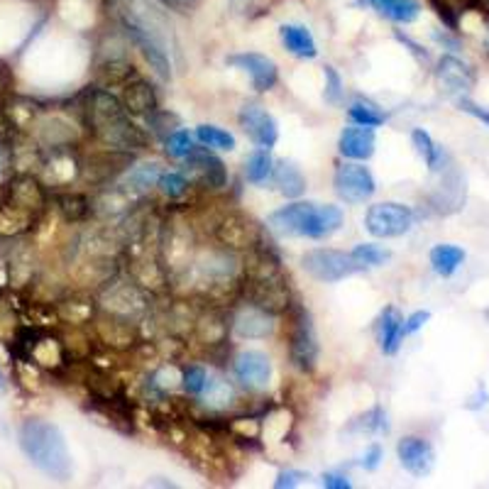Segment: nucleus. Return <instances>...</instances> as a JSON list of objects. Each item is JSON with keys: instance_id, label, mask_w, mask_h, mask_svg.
<instances>
[{"instance_id": "f257e3e1", "label": "nucleus", "mask_w": 489, "mask_h": 489, "mask_svg": "<svg viewBox=\"0 0 489 489\" xmlns=\"http://www.w3.org/2000/svg\"><path fill=\"white\" fill-rule=\"evenodd\" d=\"M78 123L88 138L103 149L142 152L149 148V135L132 120L123 101L103 86L86 88L78 98Z\"/></svg>"}, {"instance_id": "f03ea898", "label": "nucleus", "mask_w": 489, "mask_h": 489, "mask_svg": "<svg viewBox=\"0 0 489 489\" xmlns=\"http://www.w3.org/2000/svg\"><path fill=\"white\" fill-rule=\"evenodd\" d=\"M17 441H20L25 458L30 460L39 473L59 482L69 480L74 465H71L69 445L59 426L45 419H27L20 426Z\"/></svg>"}, {"instance_id": "7ed1b4c3", "label": "nucleus", "mask_w": 489, "mask_h": 489, "mask_svg": "<svg viewBox=\"0 0 489 489\" xmlns=\"http://www.w3.org/2000/svg\"><path fill=\"white\" fill-rule=\"evenodd\" d=\"M342 210L333 203L294 201L281 206L270 216L267 226L284 238H309V240H326L342 228Z\"/></svg>"}, {"instance_id": "20e7f679", "label": "nucleus", "mask_w": 489, "mask_h": 489, "mask_svg": "<svg viewBox=\"0 0 489 489\" xmlns=\"http://www.w3.org/2000/svg\"><path fill=\"white\" fill-rule=\"evenodd\" d=\"M116 13L117 30L123 32L127 45L138 49L142 59L149 64V69L155 71L162 81H171V59L167 42H164L162 32L157 27L152 17L142 15L140 10L132 8L130 3H120Z\"/></svg>"}, {"instance_id": "39448f33", "label": "nucleus", "mask_w": 489, "mask_h": 489, "mask_svg": "<svg viewBox=\"0 0 489 489\" xmlns=\"http://www.w3.org/2000/svg\"><path fill=\"white\" fill-rule=\"evenodd\" d=\"M289 316V360L303 374H313L319 367L321 342L311 311L301 303H291Z\"/></svg>"}, {"instance_id": "423d86ee", "label": "nucleus", "mask_w": 489, "mask_h": 489, "mask_svg": "<svg viewBox=\"0 0 489 489\" xmlns=\"http://www.w3.org/2000/svg\"><path fill=\"white\" fill-rule=\"evenodd\" d=\"M0 203L37 223L39 218L45 216V210L49 209L47 184L30 171L10 174L8 179L3 181V201Z\"/></svg>"}, {"instance_id": "0eeeda50", "label": "nucleus", "mask_w": 489, "mask_h": 489, "mask_svg": "<svg viewBox=\"0 0 489 489\" xmlns=\"http://www.w3.org/2000/svg\"><path fill=\"white\" fill-rule=\"evenodd\" d=\"M181 171L187 174L191 187L199 188V191L216 194V191H223L228 187L226 164L206 145H196L188 152V157H184V169Z\"/></svg>"}, {"instance_id": "6e6552de", "label": "nucleus", "mask_w": 489, "mask_h": 489, "mask_svg": "<svg viewBox=\"0 0 489 489\" xmlns=\"http://www.w3.org/2000/svg\"><path fill=\"white\" fill-rule=\"evenodd\" d=\"M301 267L309 277H313L316 281H323V284H335V281H342L352 277V274L362 272V267L352 260L350 252L331 248H316L303 252Z\"/></svg>"}, {"instance_id": "1a4fd4ad", "label": "nucleus", "mask_w": 489, "mask_h": 489, "mask_svg": "<svg viewBox=\"0 0 489 489\" xmlns=\"http://www.w3.org/2000/svg\"><path fill=\"white\" fill-rule=\"evenodd\" d=\"M210 238H213L218 245L245 255L248 250H252L257 242L262 240L264 230L257 226L252 218L240 213V210H228L226 216H220L216 223H213Z\"/></svg>"}, {"instance_id": "9d476101", "label": "nucleus", "mask_w": 489, "mask_h": 489, "mask_svg": "<svg viewBox=\"0 0 489 489\" xmlns=\"http://www.w3.org/2000/svg\"><path fill=\"white\" fill-rule=\"evenodd\" d=\"M91 328H94L96 341L106 345L110 352H127V350L142 345L140 323L117 316V313L98 309L96 319L91 321Z\"/></svg>"}, {"instance_id": "9b49d317", "label": "nucleus", "mask_w": 489, "mask_h": 489, "mask_svg": "<svg viewBox=\"0 0 489 489\" xmlns=\"http://www.w3.org/2000/svg\"><path fill=\"white\" fill-rule=\"evenodd\" d=\"M413 210L404 203H374L365 213V228L367 233L380 240H389V238H402L413 228Z\"/></svg>"}, {"instance_id": "f8f14e48", "label": "nucleus", "mask_w": 489, "mask_h": 489, "mask_svg": "<svg viewBox=\"0 0 489 489\" xmlns=\"http://www.w3.org/2000/svg\"><path fill=\"white\" fill-rule=\"evenodd\" d=\"M333 188L338 199L350 206L370 201L377 191V181H374L372 171L367 169L365 164L360 162H342L333 171Z\"/></svg>"}, {"instance_id": "ddd939ff", "label": "nucleus", "mask_w": 489, "mask_h": 489, "mask_svg": "<svg viewBox=\"0 0 489 489\" xmlns=\"http://www.w3.org/2000/svg\"><path fill=\"white\" fill-rule=\"evenodd\" d=\"M238 123L257 148L272 149L280 142V125H277L272 113L262 108L260 103H245L238 113Z\"/></svg>"}, {"instance_id": "4468645a", "label": "nucleus", "mask_w": 489, "mask_h": 489, "mask_svg": "<svg viewBox=\"0 0 489 489\" xmlns=\"http://www.w3.org/2000/svg\"><path fill=\"white\" fill-rule=\"evenodd\" d=\"M226 64L233 66V69L245 71L257 94H267V91H272L274 86L280 84L277 64L267 55H260V52H238V55L226 56Z\"/></svg>"}, {"instance_id": "2eb2a0df", "label": "nucleus", "mask_w": 489, "mask_h": 489, "mask_svg": "<svg viewBox=\"0 0 489 489\" xmlns=\"http://www.w3.org/2000/svg\"><path fill=\"white\" fill-rule=\"evenodd\" d=\"M233 374L248 392H260L272 380V360L260 350H242L233 358Z\"/></svg>"}, {"instance_id": "dca6fc26", "label": "nucleus", "mask_w": 489, "mask_h": 489, "mask_svg": "<svg viewBox=\"0 0 489 489\" xmlns=\"http://www.w3.org/2000/svg\"><path fill=\"white\" fill-rule=\"evenodd\" d=\"M230 333L245 341H264L274 333V316L242 301V306L230 311Z\"/></svg>"}, {"instance_id": "f3484780", "label": "nucleus", "mask_w": 489, "mask_h": 489, "mask_svg": "<svg viewBox=\"0 0 489 489\" xmlns=\"http://www.w3.org/2000/svg\"><path fill=\"white\" fill-rule=\"evenodd\" d=\"M396 458H399V465L413 477H426L435 467L433 445L421 435H404L396 443Z\"/></svg>"}, {"instance_id": "a211bd4d", "label": "nucleus", "mask_w": 489, "mask_h": 489, "mask_svg": "<svg viewBox=\"0 0 489 489\" xmlns=\"http://www.w3.org/2000/svg\"><path fill=\"white\" fill-rule=\"evenodd\" d=\"M435 78L448 96H467L474 86V69L455 55H443L435 64Z\"/></svg>"}, {"instance_id": "6ab92c4d", "label": "nucleus", "mask_w": 489, "mask_h": 489, "mask_svg": "<svg viewBox=\"0 0 489 489\" xmlns=\"http://www.w3.org/2000/svg\"><path fill=\"white\" fill-rule=\"evenodd\" d=\"M120 101H123L125 110L135 117H149L159 110V96H157L155 86L140 74H135L120 86Z\"/></svg>"}, {"instance_id": "aec40b11", "label": "nucleus", "mask_w": 489, "mask_h": 489, "mask_svg": "<svg viewBox=\"0 0 489 489\" xmlns=\"http://www.w3.org/2000/svg\"><path fill=\"white\" fill-rule=\"evenodd\" d=\"M374 148H377L374 127L365 125H350L338 138V152L350 162H367L374 155Z\"/></svg>"}, {"instance_id": "412c9836", "label": "nucleus", "mask_w": 489, "mask_h": 489, "mask_svg": "<svg viewBox=\"0 0 489 489\" xmlns=\"http://www.w3.org/2000/svg\"><path fill=\"white\" fill-rule=\"evenodd\" d=\"M55 313L56 319L66 323V326H91V321H94L96 313H98V301H96L91 294H84V291L66 294L64 299L56 301Z\"/></svg>"}, {"instance_id": "4be33fe9", "label": "nucleus", "mask_w": 489, "mask_h": 489, "mask_svg": "<svg viewBox=\"0 0 489 489\" xmlns=\"http://www.w3.org/2000/svg\"><path fill=\"white\" fill-rule=\"evenodd\" d=\"M441 174L443 181L441 187L435 188L433 209L443 216H448V213H455V210L463 209V203H465V179H463V174L458 169H453L451 164Z\"/></svg>"}, {"instance_id": "5701e85b", "label": "nucleus", "mask_w": 489, "mask_h": 489, "mask_svg": "<svg viewBox=\"0 0 489 489\" xmlns=\"http://www.w3.org/2000/svg\"><path fill=\"white\" fill-rule=\"evenodd\" d=\"M404 316L396 306H384L377 319V341H380V350L387 358H394L402 342H404Z\"/></svg>"}, {"instance_id": "b1692460", "label": "nucleus", "mask_w": 489, "mask_h": 489, "mask_svg": "<svg viewBox=\"0 0 489 489\" xmlns=\"http://www.w3.org/2000/svg\"><path fill=\"white\" fill-rule=\"evenodd\" d=\"M280 39L289 55L299 59H316L319 56V45L313 32L301 23H284L280 25Z\"/></svg>"}, {"instance_id": "393cba45", "label": "nucleus", "mask_w": 489, "mask_h": 489, "mask_svg": "<svg viewBox=\"0 0 489 489\" xmlns=\"http://www.w3.org/2000/svg\"><path fill=\"white\" fill-rule=\"evenodd\" d=\"M55 209L64 223L81 226L94 216V199L84 191H64V194L55 196Z\"/></svg>"}, {"instance_id": "a878e982", "label": "nucleus", "mask_w": 489, "mask_h": 489, "mask_svg": "<svg viewBox=\"0 0 489 489\" xmlns=\"http://www.w3.org/2000/svg\"><path fill=\"white\" fill-rule=\"evenodd\" d=\"M360 3L396 25H413L423 10L421 0H360Z\"/></svg>"}, {"instance_id": "bb28decb", "label": "nucleus", "mask_w": 489, "mask_h": 489, "mask_svg": "<svg viewBox=\"0 0 489 489\" xmlns=\"http://www.w3.org/2000/svg\"><path fill=\"white\" fill-rule=\"evenodd\" d=\"M270 181L284 199H299L306 191V177H303L301 167L296 162H289V159L274 162L272 179Z\"/></svg>"}, {"instance_id": "cd10ccee", "label": "nucleus", "mask_w": 489, "mask_h": 489, "mask_svg": "<svg viewBox=\"0 0 489 489\" xmlns=\"http://www.w3.org/2000/svg\"><path fill=\"white\" fill-rule=\"evenodd\" d=\"M465 250L458 248V245H451V242H441L435 245L428 252V262H431V270H433L438 277L443 280H451L453 274L458 272L463 262H465Z\"/></svg>"}, {"instance_id": "c85d7f7f", "label": "nucleus", "mask_w": 489, "mask_h": 489, "mask_svg": "<svg viewBox=\"0 0 489 489\" xmlns=\"http://www.w3.org/2000/svg\"><path fill=\"white\" fill-rule=\"evenodd\" d=\"M412 145L416 149V155L426 162L428 171L433 174H441L445 167H448V152L438 145V142L428 135L423 127H413L412 130Z\"/></svg>"}, {"instance_id": "c756f323", "label": "nucleus", "mask_w": 489, "mask_h": 489, "mask_svg": "<svg viewBox=\"0 0 489 489\" xmlns=\"http://www.w3.org/2000/svg\"><path fill=\"white\" fill-rule=\"evenodd\" d=\"M162 174V164L159 162H145L127 167L125 171V187L135 191V194H145L152 187H157V179Z\"/></svg>"}, {"instance_id": "7c9ffc66", "label": "nucleus", "mask_w": 489, "mask_h": 489, "mask_svg": "<svg viewBox=\"0 0 489 489\" xmlns=\"http://www.w3.org/2000/svg\"><path fill=\"white\" fill-rule=\"evenodd\" d=\"M274 159L270 155V149L257 148L255 152H250V157L245 159V179L255 187H262L267 181L272 179Z\"/></svg>"}, {"instance_id": "2f4dec72", "label": "nucleus", "mask_w": 489, "mask_h": 489, "mask_svg": "<svg viewBox=\"0 0 489 489\" xmlns=\"http://www.w3.org/2000/svg\"><path fill=\"white\" fill-rule=\"evenodd\" d=\"M157 188H159V194L171 203H179L187 199V194L191 191V181L187 179V174L184 171H164L159 174V179H157Z\"/></svg>"}, {"instance_id": "473e14b6", "label": "nucleus", "mask_w": 489, "mask_h": 489, "mask_svg": "<svg viewBox=\"0 0 489 489\" xmlns=\"http://www.w3.org/2000/svg\"><path fill=\"white\" fill-rule=\"evenodd\" d=\"M199 399L209 406L210 412H223V409H228V406L233 404L235 392L226 380H220V377H209L206 389H203V394L199 396Z\"/></svg>"}, {"instance_id": "72a5a7b5", "label": "nucleus", "mask_w": 489, "mask_h": 489, "mask_svg": "<svg viewBox=\"0 0 489 489\" xmlns=\"http://www.w3.org/2000/svg\"><path fill=\"white\" fill-rule=\"evenodd\" d=\"M348 116L352 123L365 125V127H380V125L387 123L389 117L387 113H384L377 103L370 101V98H358V101L350 103Z\"/></svg>"}, {"instance_id": "f704fd0d", "label": "nucleus", "mask_w": 489, "mask_h": 489, "mask_svg": "<svg viewBox=\"0 0 489 489\" xmlns=\"http://www.w3.org/2000/svg\"><path fill=\"white\" fill-rule=\"evenodd\" d=\"M194 138L201 142V145H206V148L220 149V152H233V149L238 148L233 132L223 130V127H218V125H199Z\"/></svg>"}, {"instance_id": "c9c22d12", "label": "nucleus", "mask_w": 489, "mask_h": 489, "mask_svg": "<svg viewBox=\"0 0 489 489\" xmlns=\"http://www.w3.org/2000/svg\"><path fill=\"white\" fill-rule=\"evenodd\" d=\"M350 255L352 260L362 267V272L365 270H374V267H382V264H387L392 260V250L382 248L377 242H360L355 248L350 250Z\"/></svg>"}, {"instance_id": "e433bc0d", "label": "nucleus", "mask_w": 489, "mask_h": 489, "mask_svg": "<svg viewBox=\"0 0 489 489\" xmlns=\"http://www.w3.org/2000/svg\"><path fill=\"white\" fill-rule=\"evenodd\" d=\"M352 431H362V433H374V435H387L389 433V421L387 412L382 406H374L365 416L352 421Z\"/></svg>"}, {"instance_id": "4c0bfd02", "label": "nucleus", "mask_w": 489, "mask_h": 489, "mask_svg": "<svg viewBox=\"0 0 489 489\" xmlns=\"http://www.w3.org/2000/svg\"><path fill=\"white\" fill-rule=\"evenodd\" d=\"M206 382H209L206 367L181 365V392H184V394L199 399V396L203 394V389H206Z\"/></svg>"}, {"instance_id": "58836bf2", "label": "nucleus", "mask_w": 489, "mask_h": 489, "mask_svg": "<svg viewBox=\"0 0 489 489\" xmlns=\"http://www.w3.org/2000/svg\"><path fill=\"white\" fill-rule=\"evenodd\" d=\"M194 148L196 140L188 130H174L164 138V152H167L171 159H184Z\"/></svg>"}, {"instance_id": "ea45409f", "label": "nucleus", "mask_w": 489, "mask_h": 489, "mask_svg": "<svg viewBox=\"0 0 489 489\" xmlns=\"http://www.w3.org/2000/svg\"><path fill=\"white\" fill-rule=\"evenodd\" d=\"M323 76H326V91H323V98L331 106H341L342 96H345V84H342L341 74L335 71V66L326 64L323 66Z\"/></svg>"}, {"instance_id": "a19ab883", "label": "nucleus", "mask_w": 489, "mask_h": 489, "mask_svg": "<svg viewBox=\"0 0 489 489\" xmlns=\"http://www.w3.org/2000/svg\"><path fill=\"white\" fill-rule=\"evenodd\" d=\"M306 480H309V473H303V470H294V467H287V470H281V473L277 474L274 487L291 489V487H299V484H303Z\"/></svg>"}, {"instance_id": "79ce46f5", "label": "nucleus", "mask_w": 489, "mask_h": 489, "mask_svg": "<svg viewBox=\"0 0 489 489\" xmlns=\"http://www.w3.org/2000/svg\"><path fill=\"white\" fill-rule=\"evenodd\" d=\"M458 108L463 110V113H467V116H473L474 120H480L484 127H489V108H484L480 103H474L470 96H460Z\"/></svg>"}, {"instance_id": "37998d69", "label": "nucleus", "mask_w": 489, "mask_h": 489, "mask_svg": "<svg viewBox=\"0 0 489 489\" xmlns=\"http://www.w3.org/2000/svg\"><path fill=\"white\" fill-rule=\"evenodd\" d=\"M13 167H15V148H10L8 142L0 140V184L8 179Z\"/></svg>"}, {"instance_id": "c03bdc74", "label": "nucleus", "mask_w": 489, "mask_h": 489, "mask_svg": "<svg viewBox=\"0 0 489 489\" xmlns=\"http://www.w3.org/2000/svg\"><path fill=\"white\" fill-rule=\"evenodd\" d=\"M164 10H171V13H179V15H191L199 10L203 0H157Z\"/></svg>"}, {"instance_id": "a18cd8bd", "label": "nucleus", "mask_w": 489, "mask_h": 489, "mask_svg": "<svg viewBox=\"0 0 489 489\" xmlns=\"http://www.w3.org/2000/svg\"><path fill=\"white\" fill-rule=\"evenodd\" d=\"M382 460H384V448H382L380 443H372L365 451V455H362V460H360V465L365 467L367 473H374L380 467Z\"/></svg>"}, {"instance_id": "49530a36", "label": "nucleus", "mask_w": 489, "mask_h": 489, "mask_svg": "<svg viewBox=\"0 0 489 489\" xmlns=\"http://www.w3.org/2000/svg\"><path fill=\"white\" fill-rule=\"evenodd\" d=\"M428 321H431V311H413L409 319H404V333L406 335L419 333L421 328L426 326Z\"/></svg>"}, {"instance_id": "de8ad7c7", "label": "nucleus", "mask_w": 489, "mask_h": 489, "mask_svg": "<svg viewBox=\"0 0 489 489\" xmlns=\"http://www.w3.org/2000/svg\"><path fill=\"white\" fill-rule=\"evenodd\" d=\"M321 484L328 489H350L352 487V482H350L348 474L342 473H326L321 477Z\"/></svg>"}, {"instance_id": "09e8293b", "label": "nucleus", "mask_w": 489, "mask_h": 489, "mask_svg": "<svg viewBox=\"0 0 489 489\" xmlns=\"http://www.w3.org/2000/svg\"><path fill=\"white\" fill-rule=\"evenodd\" d=\"M487 402H489V392L484 389V384H480V387H477V394L467 399L465 409H470V412H480V409L487 406Z\"/></svg>"}, {"instance_id": "8fccbe9b", "label": "nucleus", "mask_w": 489, "mask_h": 489, "mask_svg": "<svg viewBox=\"0 0 489 489\" xmlns=\"http://www.w3.org/2000/svg\"><path fill=\"white\" fill-rule=\"evenodd\" d=\"M396 37H399V39H402V42H404L406 47H409V52H412V55L416 56V59H419V62H423V64L431 62V55H428L426 49L421 47V45H416L413 39H409V37H406V35H396Z\"/></svg>"}, {"instance_id": "3c124183", "label": "nucleus", "mask_w": 489, "mask_h": 489, "mask_svg": "<svg viewBox=\"0 0 489 489\" xmlns=\"http://www.w3.org/2000/svg\"><path fill=\"white\" fill-rule=\"evenodd\" d=\"M435 42H441L443 47L445 49H451V52H460V39L458 37H453V35H445V32H435L433 35Z\"/></svg>"}, {"instance_id": "603ef678", "label": "nucleus", "mask_w": 489, "mask_h": 489, "mask_svg": "<svg viewBox=\"0 0 489 489\" xmlns=\"http://www.w3.org/2000/svg\"><path fill=\"white\" fill-rule=\"evenodd\" d=\"M484 47L489 49V30H487V39H484Z\"/></svg>"}, {"instance_id": "864d4df0", "label": "nucleus", "mask_w": 489, "mask_h": 489, "mask_svg": "<svg viewBox=\"0 0 489 489\" xmlns=\"http://www.w3.org/2000/svg\"><path fill=\"white\" fill-rule=\"evenodd\" d=\"M487 319H489V311H487Z\"/></svg>"}]
</instances>
